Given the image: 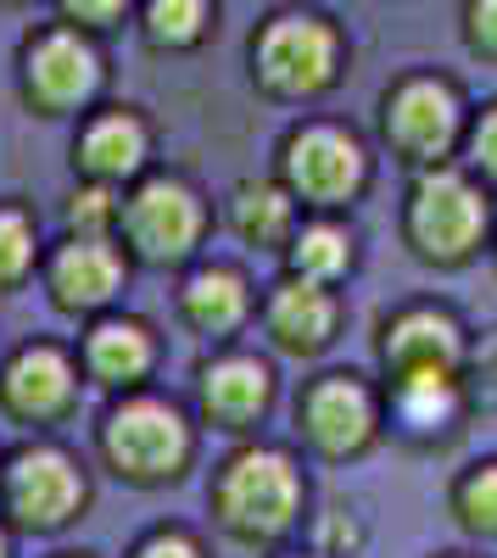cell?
Returning a JSON list of instances; mask_svg holds the SVG:
<instances>
[{
  "mask_svg": "<svg viewBox=\"0 0 497 558\" xmlns=\"http://www.w3.org/2000/svg\"><path fill=\"white\" fill-rule=\"evenodd\" d=\"M73 168L89 184H112V191H129L134 179L151 173V129L141 112L129 107H101L78 123L73 140Z\"/></svg>",
  "mask_w": 497,
  "mask_h": 558,
  "instance_id": "cell-19",
  "label": "cell"
},
{
  "mask_svg": "<svg viewBox=\"0 0 497 558\" xmlns=\"http://www.w3.org/2000/svg\"><path fill=\"white\" fill-rule=\"evenodd\" d=\"M447 508H453L459 531H470L475 542H497V458L459 470L447 486Z\"/></svg>",
  "mask_w": 497,
  "mask_h": 558,
  "instance_id": "cell-24",
  "label": "cell"
},
{
  "mask_svg": "<svg viewBox=\"0 0 497 558\" xmlns=\"http://www.w3.org/2000/svg\"><path fill=\"white\" fill-rule=\"evenodd\" d=\"M213 28V0H146L141 34L151 51H196Z\"/></svg>",
  "mask_w": 497,
  "mask_h": 558,
  "instance_id": "cell-23",
  "label": "cell"
},
{
  "mask_svg": "<svg viewBox=\"0 0 497 558\" xmlns=\"http://www.w3.org/2000/svg\"><path fill=\"white\" fill-rule=\"evenodd\" d=\"M296 436L313 458H325V463H357L386 436L380 386L364 380L357 368H325V375L302 380V391H296Z\"/></svg>",
  "mask_w": 497,
  "mask_h": 558,
  "instance_id": "cell-6",
  "label": "cell"
},
{
  "mask_svg": "<svg viewBox=\"0 0 497 558\" xmlns=\"http://www.w3.org/2000/svg\"><path fill=\"white\" fill-rule=\"evenodd\" d=\"M173 307H179V318H185V330H196L213 347H230L257 318V286L235 263H191L185 274H179Z\"/></svg>",
  "mask_w": 497,
  "mask_h": 558,
  "instance_id": "cell-18",
  "label": "cell"
},
{
  "mask_svg": "<svg viewBox=\"0 0 497 558\" xmlns=\"http://www.w3.org/2000/svg\"><path fill=\"white\" fill-rule=\"evenodd\" d=\"M0 558H17V531L0 520Z\"/></svg>",
  "mask_w": 497,
  "mask_h": 558,
  "instance_id": "cell-31",
  "label": "cell"
},
{
  "mask_svg": "<svg viewBox=\"0 0 497 558\" xmlns=\"http://www.w3.org/2000/svg\"><path fill=\"white\" fill-rule=\"evenodd\" d=\"M464 39L470 51L497 57V0H464Z\"/></svg>",
  "mask_w": 497,
  "mask_h": 558,
  "instance_id": "cell-30",
  "label": "cell"
},
{
  "mask_svg": "<svg viewBox=\"0 0 497 558\" xmlns=\"http://www.w3.org/2000/svg\"><path fill=\"white\" fill-rule=\"evenodd\" d=\"M386 430L409 447H441L470 425V386L464 375H391L380 380Z\"/></svg>",
  "mask_w": 497,
  "mask_h": 558,
  "instance_id": "cell-17",
  "label": "cell"
},
{
  "mask_svg": "<svg viewBox=\"0 0 497 558\" xmlns=\"http://www.w3.org/2000/svg\"><path fill=\"white\" fill-rule=\"evenodd\" d=\"M213 525L235 547L280 553L307 520V475L302 458L280 441H241L218 458L207 481Z\"/></svg>",
  "mask_w": 497,
  "mask_h": 558,
  "instance_id": "cell-1",
  "label": "cell"
},
{
  "mask_svg": "<svg viewBox=\"0 0 497 558\" xmlns=\"http://www.w3.org/2000/svg\"><path fill=\"white\" fill-rule=\"evenodd\" d=\"M78 391H84L78 352L51 341V336L17 341L0 357V413H7L12 425H28L34 436L57 430L78 408Z\"/></svg>",
  "mask_w": 497,
  "mask_h": 558,
  "instance_id": "cell-11",
  "label": "cell"
},
{
  "mask_svg": "<svg viewBox=\"0 0 497 558\" xmlns=\"http://www.w3.org/2000/svg\"><path fill=\"white\" fill-rule=\"evenodd\" d=\"M492 274H497V241H492Z\"/></svg>",
  "mask_w": 497,
  "mask_h": 558,
  "instance_id": "cell-36",
  "label": "cell"
},
{
  "mask_svg": "<svg viewBox=\"0 0 497 558\" xmlns=\"http://www.w3.org/2000/svg\"><path fill=\"white\" fill-rule=\"evenodd\" d=\"M123 558H207V547L185 525H151L146 536H134V547Z\"/></svg>",
  "mask_w": 497,
  "mask_h": 558,
  "instance_id": "cell-28",
  "label": "cell"
},
{
  "mask_svg": "<svg viewBox=\"0 0 497 558\" xmlns=\"http://www.w3.org/2000/svg\"><path fill=\"white\" fill-rule=\"evenodd\" d=\"M51 558H96V553H51Z\"/></svg>",
  "mask_w": 497,
  "mask_h": 558,
  "instance_id": "cell-33",
  "label": "cell"
},
{
  "mask_svg": "<svg viewBox=\"0 0 497 558\" xmlns=\"http://www.w3.org/2000/svg\"><path fill=\"white\" fill-rule=\"evenodd\" d=\"M196 413L162 391H129L112 397L96 418V458L101 470L134 492H162L185 481L196 463Z\"/></svg>",
  "mask_w": 497,
  "mask_h": 558,
  "instance_id": "cell-2",
  "label": "cell"
},
{
  "mask_svg": "<svg viewBox=\"0 0 497 558\" xmlns=\"http://www.w3.org/2000/svg\"><path fill=\"white\" fill-rule=\"evenodd\" d=\"M307 213L280 179H241L230 191V229L252 252H286Z\"/></svg>",
  "mask_w": 497,
  "mask_h": 558,
  "instance_id": "cell-21",
  "label": "cell"
},
{
  "mask_svg": "<svg viewBox=\"0 0 497 558\" xmlns=\"http://www.w3.org/2000/svg\"><path fill=\"white\" fill-rule=\"evenodd\" d=\"M470 330L447 302H402L375 330V363L380 380L391 375H464L470 363Z\"/></svg>",
  "mask_w": 497,
  "mask_h": 558,
  "instance_id": "cell-13",
  "label": "cell"
},
{
  "mask_svg": "<svg viewBox=\"0 0 497 558\" xmlns=\"http://www.w3.org/2000/svg\"><path fill=\"white\" fill-rule=\"evenodd\" d=\"M213 207L185 173H146L123 191L118 241L146 268H191L202 263Z\"/></svg>",
  "mask_w": 497,
  "mask_h": 558,
  "instance_id": "cell-5",
  "label": "cell"
},
{
  "mask_svg": "<svg viewBox=\"0 0 497 558\" xmlns=\"http://www.w3.org/2000/svg\"><path fill=\"white\" fill-rule=\"evenodd\" d=\"M45 252L51 246L39 241V218L23 202H0V296L23 291L45 268Z\"/></svg>",
  "mask_w": 497,
  "mask_h": 558,
  "instance_id": "cell-22",
  "label": "cell"
},
{
  "mask_svg": "<svg viewBox=\"0 0 497 558\" xmlns=\"http://www.w3.org/2000/svg\"><path fill=\"white\" fill-rule=\"evenodd\" d=\"M107 84V68H101V51L89 45L84 28H39L28 45H23V96L39 118H78L96 107Z\"/></svg>",
  "mask_w": 497,
  "mask_h": 558,
  "instance_id": "cell-12",
  "label": "cell"
},
{
  "mask_svg": "<svg viewBox=\"0 0 497 558\" xmlns=\"http://www.w3.org/2000/svg\"><path fill=\"white\" fill-rule=\"evenodd\" d=\"M73 352H78V368H84V386H96L107 397L146 391L151 375H157V363H162V341L151 330V318L123 313V307L89 318Z\"/></svg>",
  "mask_w": 497,
  "mask_h": 558,
  "instance_id": "cell-16",
  "label": "cell"
},
{
  "mask_svg": "<svg viewBox=\"0 0 497 558\" xmlns=\"http://www.w3.org/2000/svg\"><path fill=\"white\" fill-rule=\"evenodd\" d=\"M0 458H7V452H0Z\"/></svg>",
  "mask_w": 497,
  "mask_h": 558,
  "instance_id": "cell-37",
  "label": "cell"
},
{
  "mask_svg": "<svg viewBox=\"0 0 497 558\" xmlns=\"http://www.w3.org/2000/svg\"><path fill=\"white\" fill-rule=\"evenodd\" d=\"M118 218H123V191L89 184V179L73 184V196L62 207V229L68 235H84V241H118Z\"/></svg>",
  "mask_w": 497,
  "mask_h": 558,
  "instance_id": "cell-25",
  "label": "cell"
},
{
  "mask_svg": "<svg viewBox=\"0 0 497 558\" xmlns=\"http://www.w3.org/2000/svg\"><path fill=\"white\" fill-rule=\"evenodd\" d=\"M89 497V470L73 447L57 436H28L0 458V520L17 536H57L73 520H84Z\"/></svg>",
  "mask_w": 497,
  "mask_h": 558,
  "instance_id": "cell-4",
  "label": "cell"
},
{
  "mask_svg": "<svg viewBox=\"0 0 497 558\" xmlns=\"http://www.w3.org/2000/svg\"><path fill=\"white\" fill-rule=\"evenodd\" d=\"M341 318H347L341 291L313 286V279H296V274H280L257 296V324H263L268 347L280 357H296V363L325 357L341 341Z\"/></svg>",
  "mask_w": 497,
  "mask_h": 558,
  "instance_id": "cell-15",
  "label": "cell"
},
{
  "mask_svg": "<svg viewBox=\"0 0 497 558\" xmlns=\"http://www.w3.org/2000/svg\"><path fill=\"white\" fill-rule=\"evenodd\" d=\"M57 7H62V23H68V28H84V34H89V28L123 23L134 0H57Z\"/></svg>",
  "mask_w": 497,
  "mask_h": 558,
  "instance_id": "cell-29",
  "label": "cell"
},
{
  "mask_svg": "<svg viewBox=\"0 0 497 558\" xmlns=\"http://www.w3.org/2000/svg\"><path fill=\"white\" fill-rule=\"evenodd\" d=\"M252 78L275 101H313L341 78V34L319 12H275L252 34Z\"/></svg>",
  "mask_w": 497,
  "mask_h": 558,
  "instance_id": "cell-8",
  "label": "cell"
},
{
  "mask_svg": "<svg viewBox=\"0 0 497 558\" xmlns=\"http://www.w3.org/2000/svg\"><path fill=\"white\" fill-rule=\"evenodd\" d=\"M402 241L425 268H470L497 241L492 191L464 162L420 168L402 202Z\"/></svg>",
  "mask_w": 497,
  "mask_h": 558,
  "instance_id": "cell-3",
  "label": "cell"
},
{
  "mask_svg": "<svg viewBox=\"0 0 497 558\" xmlns=\"http://www.w3.org/2000/svg\"><path fill=\"white\" fill-rule=\"evenodd\" d=\"M464 386H470V402H475V413L497 408V324H492V330H481V336L470 341Z\"/></svg>",
  "mask_w": 497,
  "mask_h": 558,
  "instance_id": "cell-27",
  "label": "cell"
},
{
  "mask_svg": "<svg viewBox=\"0 0 497 558\" xmlns=\"http://www.w3.org/2000/svg\"><path fill=\"white\" fill-rule=\"evenodd\" d=\"M280 263H286V274L336 291V286H347L352 268H357V229L341 213H307L296 223L291 246L280 252Z\"/></svg>",
  "mask_w": 497,
  "mask_h": 558,
  "instance_id": "cell-20",
  "label": "cell"
},
{
  "mask_svg": "<svg viewBox=\"0 0 497 558\" xmlns=\"http://www.w3.org/2000/svg\"><path fill=\"white\" fill-rule=\"evenodd\" d=\"M375 179V157L347 123H296L280 140V184L302 213H347Z\"/></svg>",
  "mask_w": 497,
  "mask_h": 558,
  "instance_id": "cell-7",
  "label": "cell"
},
{
  "mask_svg": "<svg viewBox=\"0 0 497 558\" xmlns=\"http://www.w3.org/2000/svg\"><path fill=\"white\" fill-rule=\"evenodd\" d=\"M436 558H481V553H436Z\"/></svg>",
  "mask_w": 497,
  "mask_h": 558,
  "instance_id": "cell-34",
  "label": "cell"
},
{
  "mask_svg": "<svg viewBox=\"0 0 497 558\" xmlns=\"http://www.w3.org/2000/svg\"><path fill=\"white\" fill-rule=\"evenodd\" d=\"M280 402V368L257 347H213V357L196 363L191 380V413L196 425L218 436H252Z\"/></svg>",
  "mask_w": 497,
  "mask_h": 558,
  "instance_id": "cell-9",
  "label": "cell"
},
{
  "mask_svg": "<svg viewBox=\"0 0 497 558\" xmlns=\"http://www.w3.org/2000/svg\"><path fill=\"white\" fill-rule=\"evenodd\" d=\"M464 101L459 89L436 78V73H414L386 89L380 101V134L397 162H409L414 173L420 168H436V162H453V151L464 146Z\"/></svg>",
  "mask_w": 497,
  "mask_h": 558,
  "instance_id": "cell-10",
  "label": "cell"
},
{
  "mask_svg": "<svg viewBox=\"0 0 497 558\" xmlns=\"http://www.w3.org/2000/svg\"><path fill=\"white\" fill-rule=\"evenodd\" d=\"M0 7H28V0H0Z\"/></svg>",
  "mask_w": 497,
  "mask_h": 558,
  "instance_id": "cell-35",
  "label": "cell"
},
{
  "mask_svg": "<svg viewBox=\"0 0 497 558\" xmlns=\"http://www.w3.org/2000/svg\"><path fill=\"white\" fill-rule=\"evenodd\" d=\"M464 168L486 184V191H497V101L492 107H481L475 118H470V129H464Z\"/></svg>",
  "mask_w": 497,
  "mask_h": 558,
  "instance_id": "cell-26",
  "label": "cell"
},
{
  "mask_svg": "<svg viewBox=\"0 0 497 558\" xmlns=\"http://www.w3.org/2000/svg\"><path fill=\"white\" fill-rule=\"evenodd\" d=\"M129 274H134V257L123 252V241H84V235H62L39 268L51 307L84 324L123 302Z\"/></svg>",
  "mask_w": 497,
  "mask_h": 558,
  "instance_id": "cell-14",
  "label": "cell"
},
{
  "mask_svg": "<svg viewBox=\"0 0 497 558\" xmlns=\"http://www.w3.org/2000/svg\"><path fill=\"white\" fill-rule=\"evenodd\" d=\"M268 558H330V553H319V547H280V553H268Z\"/></svg>",
  "mask_w": 497,
  "mask_h": 558,
  "instance_id": "cell-32",
  "label": "cell"
}]
</instances>
